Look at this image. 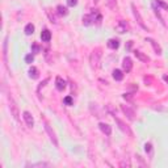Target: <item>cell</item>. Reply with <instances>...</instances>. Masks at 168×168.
I'll return each mask as SVG.
<instances>
[{
    "mask_svg": "<svg viewBox=\"0 0 168 168\" xmlns=\"http://www.w3.org/2000/svg\"><path fill=\"white\" fill-rule=\"evenodd\" d=\"M101 20H103L101 14L97 11H95V12H92L91 14H86V16L83 17V24L86 26L91 25V24H95V23H96L97 25H100V24H101Z\"/></svg>",
    "mask_w": 168,
    "mask_h": 168,
    "instance_id": "obj_1",
    "label": "cell"
},
{
    "mask_svg": "<svg viewBox=\"0 0 168 168\" xmlns=\"http://www.w3.org/2000/svg\"><path fill=\"white\" fill-rule=\"evenodd\" d=\"M131 11H133V14H134V19L137 20V23H138V25L141 26V28H143L145 30H148V28H147V25H145V23H143V19H142V16H141V13H139V11H138L137 8H135V5L134 4H131Z\"/></svg>",
    "mask_w": 168,
    "mask_h": 168,
    "instance_id": "obj_2",
    "label": "cell"
},
{
    "mask_svg": "<svg viewBox=\"0 0 168 168\" xmlns=\"http://www.w3.org/2000/svg\"><path fill=\"white\" fill-rule=\"evenodd\" d=\"M113 118H114V121H116V123L118 125V128H120L121 130L123 131V133L128 134L129 137H133V131L130 130V128H129V126L126 125V123L123 122L122 120H120V118H118V117H116V116H113Z\"/></svg>",
    "mask_w": 168,
    "mask_h": 168,
    "instance_id": "obj_3",
    "label": "cell"
},
{
    "mask_svg": "<svg viewBox=\"0 0 168 168\" xmlns=\"http://www.w3.org/2000/svg\"><path fill=\"white\" fill-rule=\"evenodd\" d=\"M100 58H101V53H100V49L93 50V53L91 54V66L93 69H97L100 63Z\"/></svg>",
    "mask_w": 168,
    "mask_h": 168,
    "instance_id": "obj_4",
    "label": "cell"
},
{
    "mask_svg": "<svg viewBox=\"0 0 168 168\" xmlns=\"http://www.w3.org/2000/svg\"><path fill=\"white\" fill-rule=\"evenodd\" d=\"M8 100H9V109H11V113H12V116H13L14 120L17 121V120H19V116H20V110H19V106L16 105L14 100L12 99L11 96L8 97Z\"/></svg>",
    "mask_w": 168,
    "mask_h": 168,
    "instance_id": "obj_5",
    "label": "cell"
},
{
    "mask_svg": "<svg viewBox=\"0 0 168 168\" xmlns=\"http://www.w3.org/2000/svg\"><path fill=\"white\" fill-rule=\"evenodd\" d=\"M129 29H130V28H129L128 23L123 21V20H120V21H118V24L116 25V30L118 32V33H121V34H122V33H128Z\"/></svg>",
    "mask_w": 168,
    "mask_h": 168,
    "instance_id": "obj_6",
    "label": "cell"
},
{
    "mask_svg": "<svg viewBox=\"0 0 168 168\" xmlns=\"http://www.w3.org/2000/svg\"><path fill=\"white\" fill-rule=\"evenodd\" d=\"M121 109H122V112L125 113V116H128L129 120L134 121V118H135V112H134V109H131L130 106H128V105H121Z\"/></svg>",
    "mask_w": 168,
    "mask_h": 168,
    "instance_id": "obj_7",
    "label": "cell"
},
{
    "mask_svg": "<svg viewBox=\"0 0 168 168\" xmlns=\"http://www.w3.org/2000/svg\"><path fill=\"white\" fill-rule=\"evenodd\" d=\"M45 129H46V131H47V134H49V137H50V139H51V142L54 143V146H55V147H58V139H57V135H55L54 130L49 126V123H45Z\"/></svg>",
    "mask_w": 168,
    "mask_h": 168,
    "instance_id": "obj_8",
    "label": "cell"
},
{
    "mask_svg": "<svg viewBox=\"0 0 168 168\" xmlns=\"http://www.w3.org/2000/svg\"><path fill=\"white\" fill-rule=\"evenodd\" d=\"M122 67H123V70H125L126 72H130L131 71V69H133V60H131V58H129V57L123 58Z\"/></svg>",
    "mask_w": 168,
    "mask_h": 168,
    "instance_id": "obj_9",
    "label": "cell"
},
{
    "mask_svg": "<svg viewBox=\"0 0 168 168\" xmlns=\"http://www.w3.org/2000/svg\"><path fill=\"white\" fill-rule=\"evenodd\" d=\"M23 117H24V120H25L26 125H28L29 128H33V126H34V120H33V117H32V114L29 113V112H24Z\"/></svg>",
    "mask_w": 168,
    "mask_h": 168,
    "instance_id": "obj_10",
    "label": "cell"
},
{
    "mask_svg": "<svg viewBox=\"0 0 168 168\" xmlns=\"http://www.w3.org/2000/svg\"><path fill=\"white\" fill-rule=\"evenodd\" d=\"M99 128H100V130H101L104 134H105V135H110V134H112V128L108 125V123L100 122V123H99Z\"/></svg>",
    "mask_w": 168,
    "mask_h": 168,
    "instance_id": "obj_11",
    "label": "cell"
},
{
    "mask_svg": "<svg viewBox=\"0 0 168 168\" xmlns=\"http://www.w3.org/2000/svg\"><path fill=\"white\" fill-rule=\"evenodd\" d=\"M146 41H147V42H150V43H151V46H152V47H154L155 53H156L158 55H160V54H162V47H160V46L158 45V43L155 42V41L152 40V38H146Z\"/></svg>",
    "mask_w": 168,
    "mask_h": 168,
    "instance_id": "obj_12",
    "label": "cell"
},
{
    "mask_svg": "<svg viewBox=\"0 0 168 168\" xmlns=\"http://www.w3.org/2000/svg\"><path fill=\"white\" fill-rule=\"evenodd\" d=\"M25 167H30V168H36V167H50V163L47 162H38V163H28Z\"/></svg>",
    "mask_w": 168,
    "mask_h": 168,
    "instance_id": "obj_13",
    "label": "cell"
},
{
    "mask_svg": "<svg viewBox=\"0 0 168 168\" xmlns=\"http://www.w3.org/2000/svg\"><path fill=\"white\" fill-rule=\"evenodd\" d=\"M55 83H57V89H58V91H63V89L66 88V82L60 76H58L57 79H55Z\"/></svg>",
    "mask_w": 168,
    "mask_h": 168,
    "instance_id": "obj_14",
    "label": "cell"
},
{
    "mask_svg": "<svg viewBox=\"0 0 168 168\" xmlns=\"http://www.w3.org/2000/svg\"><path fill=\"white\" fill-rule=\"evenodd\" d=\"M41 40H42L43 42H49V41L51 40V33H50V30L45 29V30L41 33Z\"/></svg>",
    "mask_w": 168,
    "mask_h": 168,
    "instance_id": "obj_15",
    "label": "cell"
},
{
    "mask_svg": "<svg viewBox=\"0 0 168 168\" xmlns=\"http://www.w3.org/2000/svg\"><path fill=\"white\" fill-rule=\"evenodd\" d=\"M113 77L114 80H117V82H121V80L123 79V74L121 70H114L113 71Z\"/></svg>",
    "mask_w": 168,
    "mask_h": 168,
    "instance_id": "obj_16",
    "label": "cell"
},
{
    "mask_svg": "<svg viewBox=\"0 0 168 168\" xmlns=\"http://www.w3.org/2000/svg\"><path fill=\"white\" fill-rule=\"evenodd\" d=\"M108 46H109L110 49H118V46H120V42H118V40L110 38V40L108 41Z\"/></svg>",
    "mask_w": 168,
    "mask_h": 168,
    "instance_id": "obj_17",
    "label": "cell"
},
{
    "mask_svg": "<svg viewBox=\"0 0 168 168\" xmlns=\"http://www.w3.org/2000/svg\"><path fill=\"white\" fill-rule=\"evenodd\" d=\"M25 34L26 36H30V34H33V33H34V25H33V24H28V25L25 26Z\"/></svg>",
    "mask_w": 168,
    "mask_h": 168,
    "instance_id": "obj_18",
    "label": "cell"
},
{
    "mask_svg": "<svg viewBox=\"0 0 168 168\" xmlns=\"http://www.w3.org/2000/svg\"><path fill=\"white\" fill-rule=\"evenodd\" d=\"M29 75H30L32 79H37V77H38V70L36 69V67H33V66H32L30 70H29Z\"/></svg>",
    "mask_w": 168,
    "mask_h": 168,
    "instance_id": "obj_19",
    "label": "cell"
},
{
    "mask_svg": "<svg viewBox=\"0 0 168 168\" xmlns=\"http://www.w3.org/2000/svg\"><path fill=\"white\" fill-rule=\"evenodd\" d=\"M57 9H58V14H59V16H66V14L69 13L67 8H66V7H63V5H58Z\"/></svg>",
    "mask_w": 168,
    "mask_h": 168,
    "instance_id": "obj_20",
    "label": "cell"
},
{
    "mask_svg": "<svg viewBox=\"0 0 168 168\" xmlns=\"http://www.w3.org/2000/svg\"><path fill=\"white\" fill-rule=\"evenodd\" d=\"M134 54H135V57H137L138 59L142 60V62H147V60H148V58L146 57V55H143L141 51H137V50H135V51H134Z\"/></svg>",
    "mask_w": 168,
    "mask_h": 168,
    "instance_id": "obj_21",
    "label": "cell"
},
{
    "mask_svg": "<svg viewBox=\"0 0 168 168\" xmlns=\"http://www.w3.org/2000/svg\"><path fill=\"white\" fill-rule=\"evenodd\" d=\"M64 104H67V105H72V97L71 96H67V97H64Z\"/></svg>",
    "mask_w": 168,
    "mask_h": 168,
    "instance_id": "obj_22",
    "label": "cell"
},
{
    "mask_svg": "<svg viewBox=\"0 0 168 168\" xmlns=\"http://www.w3.org/2000/svg\"><path fill=\"white\" fill-rule=\"evenodd\" d=\"M33 60H34V57H33L32 54H29V55H26V57H25V62L26 63H32Z\"/></svg>",
    "mask_w": 168,
    "mask_h": 168,
    "instance_id": "obj_23",
    "label": "cell"
},
{
    "mask_svg": "<svg viewBox=\"0 0 168 168\" xmlns=\"http://www.w3.org/2000/svg\"><path fill=\"white\" fill-rule=\"evenodd\" d=\"M67 4H69L70 7H74L77 4V0H67Z\"/></svg>",
    "mask_w": 168,
    "mask_h": 168,
    "instance_id": "obj_24",
    "label": "cell"
},
{
    "mask_svg": "<svg viewBox=\"0 0 168 168\" xmlns=\"http://www.w3.org/2000/svg\"><path fill=\"white\" fill-rule=\"evenodd\" d=\"M151 147H152L151 143H146V145H145V151H146V152H151Z\"/></svg>",
    "mask_w": 168,
    "mask_h": 168,
    "instance_id": "obj_25",
    "label": "cell"
},
{
    "mask_svg": "<svg viewBox=\"0 0 168 168\" xmlns=\"http://www.w3.org/2000/svg\"><path fill=\"white\" fill-rule=\"evenodd\" d=\"M156 3H158V4H159V5H160V7H163V8L168 9V5H167V4H164V3H163V1H160V0H156Z\"/></svg>",
    "mask_w": 168,
    "mask_h": 168,
    "instance_id": "obj_26",
    "label": "cell"
},
{
    "mask_svg": "<svg viewBox=\"0 0 168 168\" xmlns=\"http://www.w3.org/2000/svg\"><path fill=\"white\" fill-rule=\"evenodd\" d=\"M108 5L110 7V8H113V7L116 5V0H108Z\"/></svg>",
    "mask_w": 168,
    "mask_h": 168,
    "instance_id": "obj_27",
    "label": "cell"
},
{
    "mask_svg": "<svg viewBox=\"0 0 168 168\" xmlns=\"http://www.w3.org/2000/svg\"><path fill=\"white\" fill-rule=\"evenodd\" d=\"M163 79H164V80H165V82H167V83H168V76H167V75H164V76H163Z\"/></svg>",
    "mask_w": 168,
    "mask_h": 168,
    "instance_id": "obj_28",
    "label": "cell"
},
{
    "mask_svg": "<svg viewBox=\"0 0 168 168\" xmlns=\"http://www.w3.org/2000/svg\"><path fill=\"white\" fill-rule=\"evenodd\" d=\"M93 1H95V3H99V0H93Z\"/></svg>",
    "mask_w": 168,
    "mask_h": 168,
    "instance_id": "obj_29",
    "label": "cell"
}]
</instances>
